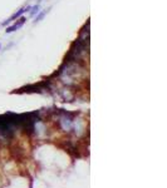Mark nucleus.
I'll use <instances>...</instances> for the list:
<instances>
[{"mask_svg":"<svg viewBox=\"0 0 167 188\" xmlns=\"http://www.w3.org/2000/svg\"><path fill=\"white\" fill-rule=\"evenodd\" d=\"M30 8L31 6H24V8H21L20 10H18V12L15 13V14H13L12 16L9 18V19H6L4 23H3V25H6V24H9V23H12V21H14L15 19H19V18L23 15V14L25 13V12H28V10H30Z\"/></svg>","mask_w":167,"mask_h":188,"instance_id":"1","label":"nucleus"},{"mask_svg":"<svg viewBox=\"0 0 167 188\" xmlns=\"http://www.w3.org/2000/svg\"><path fill=\"white\" fill-rule=\"evenodd\" d=\"M25 21H27V19H25L24 16H20L19 18V20H16V23H14L12 27H9V28H6V33H13V31H15V30H18V29H20L23 25L25 24Z\"/></svg>","mask_w":167,"mask_h":188,"instance_id":"2","label":"nucleus"},{"mask_svg":"<svg viewBox=\"0 0 167 188\" xmlns=\"http://www.w3.org/2000/svg\"><path fill=\"white\" fill-rule=\"evenodd\" d=\"M49 10H50V8H49V9H45V10H43L42 13H39L38 15L35 16V20H34V23H39V21H40V20L43 19V18H44V16L47 15V14L49 13Z\"/></svg>","mask_w":167,"mask_h":188,"instance_id":"3","label":"nucleus"},{"mask_svg":"<svg viewBox=\"0 0 167 188\" xmlns=\"http://www.w3.org/2000/svg\"><path fill=\"white\" fill-rule=\"evenodd\" d=\"M30 10H31V12H30V15H31V16H34L37 13H39V4L34 5L33 8H30Z\"/></svg>","mask_w":167,"mask_h":188,"instance_id":"4","label":"nucleus"},{"mask_svg":"<svg viewBox=\"0 0 167 188\" xmlns=\"http://www.w3.org/2000/svg\"><path fill=\"white\" fill-rule=\"evenodd\" d=\"M43 1V0H38V4H40V3Z\"/></svg>","mask_w":167,"mask_h":188,"instance_id":"5","label":"nucleus"},{"mask_svg":"<svg viewBox=\"0 0 167 188\" xmlns=\"http://www.w3.org/2000/svg\"><path fill=\"white\" fill-rule=\"evenodd\" d=\"M0 48H1V44H0Z\"/></svg>","mask_w":167,"mask_h":188,"instance_id":"6","label":"nucleus"}]
</instances>
